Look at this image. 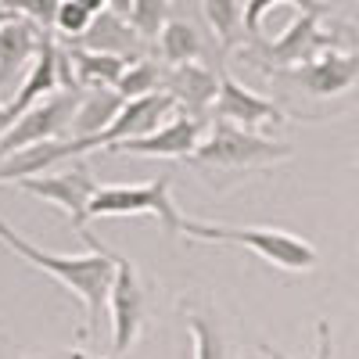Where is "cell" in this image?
I'll return each instance as SVG.
<instances>
[{
	"label": "cell",
	"instance_id": "obj_1",
	"mask_svg": "<svg viewBox=\"0 0 359 359\" xmlns=\"http://www.w3.org/2000/svg\"><path fill=\"white\" fill-rule=\"evenodd\" d=\"M86 241V255H57V252H43L36 248L29 237H22L15 226H8L0 219V245H4L11 255H18L22 262H29L40 273L54 277L65 291H72L83 309H86V327L83 334L94 338L101 331V316L108 309V291H111V277H115V252L101 248V241L90 230H83Z\"/></svg>",
	"mask_w": 359,
	"mask_h": 359
},
{
	"label": "cell",
	"instance_id": "obj_2",
	"mask_svg": "<svg viewBox=\"0 0 359 359\" xmlns=\"http://www.w3.org/2000/svg\"><path fill=\"white\" fill-rule=\"evenodd\" d=\"M180 237L201 245H233L248 248L262 262L284 269V273H313L320 266V252L291 230L273 226H233V223H208V219H180Z\"/></svg>",
	"mask_w": 359,
	"mask_h": 359
},
{
	"label": "cell",
	"instance_id": "obj_3",
	"mask_svg": "<svg viewBox=\"0 0 359 359\" xmlns=\"http://www.w3.org/2000/svg\"><path fill=\"white\" fill-rule=\"evenodd\" d=\"M294 158V147L273 137H262L230 123H212V130H205V137L198 140L194 155L187 158L198 172L205 176H237V172H255V169H273L280 162Z\"/></svg>",
	"mask_w": 359,
	"mask_h": 359
},
{
	"label": "cell",
	"instance_id": "obj_4",
	"mask_svg": "<svg viewBox=\"0 0 359 359\" xmlns=\"http://www.w3.org/2000/svg\"><path fill=\"white\" fill-rule=\"evenodd\" d=\"M123 216H151L165 226L169 237H180L184 212L172 201V176H158L147 184H101L86 205V219H123Z\"/></svg>",
	"mask_w": 359,
	"mask_h": 359
},
{
	"label": "cell",
	"instance_id": "obj_5",
	"mask_svg": "<svg viewBox=\"0 0 359 359\" xmlns=\"http://www.w3.org/2000/svg\"><path fill=\"white\" fill-rule=\"evenodd\" d=\"M15 187L25 191V194H33V198H40V201H47V205H54V208H62L65 219L83 233V230H90L86 226L90 223L86 219V205H90V198H94V191L101 187V180L94 176V169H90L86 162L72 158V162L57 165L50 172L18 180Z\"/></svg>",
	"mask_w": 359,
	"mask_h": 359
},
{
	"label": "cell",
	"instance_id": "obj_6",
	"mask_svg": "<svg viewBox=\"0 0 359 359\" xmlns=\"http://www.w3.org/2000/svg\"><path fill=\"white\" fill-rule=\"evenodd\" d=\"M108 313H111V359H123L137 338L144 334L147 313V287L140 284L137 266L123 255H115V277H111V291H108Z\"/></svg>",
	"mask_w": 359,
	"mask_h": 359
},
{
	"label": "cell",
	"instance_id": "obj_7",
	"mask_svg": "<svg viewBox=\"0 0 359 359\" xmlns=\"http://www.w3.org/2000/svg\"><path fill=\"white\" fill-rule=\"evenodd\" d=\"M79 101V90H54L50 97L29 104L25 111L15 115V123L8 126V133L0 137V158H8L11 151H22V147H33L43 140H57L69 137V123Z\"/></svg>",
	"mask_w": 359,
	"mask_h": 359
},
{
	"label": "cell",
	"instance_id": "obj_8",
	"mask_svg": "<svg viewBox=\"0 0 359 359\" xmlns=\"http://www.w3.org/2000/svg\"><path fill=\"white\" fill-rule=\"evenodd\" d=\"M255 43H259L262 65H273V72L294 69V65L309 62L313 54L338 47L334 36L323 29V15H316V11H298L277 40H255ZM345 50H352V47H345Z\"/></svg>",
	"mask_w": 359,
	"mask_h": 359
},
{
	"label": "cell",
	"instance_id": "obj_9",
	"mask_svg": "<svg viewBox=\"0 0 359 359\" xmlns=\"http://www.w3.org/2000/svg\"><path fill=\"white\" fill-rule=\"evenodd\" d=\"M205 137V118L172 111L165 123L144 137L133 140H118L111 147H104V155H133V158H191L198 140Z\"/></svg>",
	"mask_w": 359,
	"mask_h": 359
},
{
	"label": "cell",
	"instance_id": "obj_10",
	"mask_svg": "<svg viewBox=\"0 0 359 359\" xmlns=\"http://www.w3.org/2000/svg\"><path fill=\"white\" fill-rule=\"evenodd\" d=\"M277 76L294 83V86H302L309 97H341L359 79V57H355V50L331 47V50H320V54L309 57V62L294 65V69H284Z\"/></svg>",
	"mask_w": 359,
	"mask_h": 359
},
{
	"label": "cell",
	"instance_id": "obj_11",
	"mask_svg": "<svg viewBox=\"0 0 359 359\" xmlns=\"http://www.w3.org/2000/svg\"><path fill=\"white\" fill-rule=\"evenodd\" d=\"M208 115L216 123H230V126H241V130H266V126H284L287 115L280 111V104L266 101L262 94L248 90L245 83H237L230 72H219V86H216V101L208 108Z\"/></svg>",
	"mask_w": 359,
	"mask_h": 359
},
{
	"label": "cell",
	"instance_id": "obj_12",
	"mask_svg": "<svg viewBox=\"0 0 359 359\" xmlns=\"http://www.w3.org/2000/svg\"><path fill=\"white\" fill-rule=\"evenodd\" d=\"M86 151H94V144L76 140V137H57V140L22 147V151H11L8 158H0V184H18V180L50 172V169L65 165L72 158H83Z\"/></svg>",
	"mask_w": 359,
	"mask_h": 359
},
{
	"label": "cell",
	"instance_id": "obj_13",
	"mask_svg": "<svg viewBox=\"0 0 359 359\" xmlns=\"http://www.w3.org/2000/svg\"><path fill=\"white\" fill-rule=\"evenodd\" d=\"M216 86H219V76L212 69H205L201 62L162 69V94L172 97L176 111L194 115V118L208 115V108L216 101Z\"/></svg>",
	"mask_w": 359,
	"mask_h": 359
},
{
	"label": "cell",
	"instance_id": "obj_14",
	"mask_svg": "<svg viewBox=\"0 0 359 359\" xmlns=\"http://www.w3.org/2000/svg\"><path fill=\"white\" fill-rule=\"evenodd\" d=\"M43 29H36L29 18H8L0 25V86H11L18 72L33 65V57L43 43Z\"/></svg>",
	"mask_w": 359,
	"mask_h": 359
},
{
	"label": "cell",
	"instance_id": "obj_15",
	"mask_svg": "<svg viewBox=\"0 0 359 359\" xmlns=\"http://www.w3.org/2000/svg\"><path fill=\"white\" fill-rule=\"evenodd\" d=\"M118 108H123V97H118L115 90H79V101H76L72 123H69V137L90 140L97 151V137L111 126Z\"/></svg>",
	"mask_w": 359,
	"mask_h": 359
},
{
	"label": "cell",
	"instance_id": "obj_16",
	"mask_svg": "<svg viewBox=\"0 0 359 359\" xmlns=\"http://www.w3.org/2000/svg\"><path fill=\"white\" fill-rule=\"evenodd\" d=\"M86 50H101V54H115V57H126V62H133V57H140V36L130 29L126 18H118L111 11H101L90 18L86 33L79 36Z\"/></svg>",
	"mask_w": 359,
	"mask_h": 359
},
{
	"label": "cell",
	"instance_id": "obj_17",
	"mask_svg": "<svg viewBox=\"0 0 359 359\" xmlns=\"http://www.w3.org/2000/svg\"><path fill=\"white\" fill-rule=\"evenodd\" d=\"M65 62H69V72H72V86L76 90H111L115 79L123 76V69H126V57L101 54V50H86V47L65 50Z\"/></svg>",
	"mask_w": 359,
	"mask_h": 359
},
{
	"label": "cell",
	"instance_id": "obj_18",
	"mask_svg": "<svg viewBox=\"0 0 359 359\" xmlns=\"http://www.w3.org/2000/svg\"><path fill=\"white\" fill-rule=\"evenodd\" d=\"M201 11L223 50L245 40V0H201Z\"/></svg>",
	"mask_w": 359,
	"mask_h": 359
},
{
	"label": "cell",
	"instance_id": "obj_19",
	"mask_svg": "<svg viewBox=\"0 0 359 359\" xmlns=\"http://www.w3.org/2000/svg\"><path fill=\"white\" fill-rule=\"evenodd\" d=\"M155 40H158V50H162V62H165L169 69H172V65L198 62V57H201V36H198V29H194L191 22L169 18Z\"/></svg>",
	"mask_w": 359,
	"mask_h": 359
},
{
	"label": "cell",
	"instance_id": "obj_20",
	"mask_svg": "<svg viewBox=\"0 0 359 359\" xmlns=\"http://www.w3.org/2000/svg\"><path fill=\"white\" fill-rule=\"evenodd\" d=\"M115 94L123 101H137V97H151L162 90V65L151 62V57H133V62H126L123 76L115 79Z\"/></svg>",
	"mask_w": 359,
	"mask_h": 359
},
{
	"label": "cell",
	"instance_id": "obj_21",
	"mask_svg": "<svg viewBox=\"0 0 359 359\" xmlns=\"http://www.w3.org/2000/svg\"><path fill=\"white\" fill-rule=\"evenodd\" d=\"M130 29L140 40H155L169 22V0H130Z\"/></svg>",
	"mask_w": 359,
	"mask_h": 359
},
{
	"label": "cell",
	"instance_id": "obj_22",
	"mask_svg": "<svg viewBox=\"0 0 359 359\" xmlns=\"http://www.w3.org/2000/svg\"><path fill=\"white\" fill-rule=\"evenodd\" d=\"M187 331H191V338H194V359H230L219 327L208 320V316L187 313Z\"/></svg>",
	"mask_w": 359,
	"mask_h": 359
},
{
	"label": "cell",
	"instance_id": "obj_23",
	"mask_svg": "<svg viewBox=\"0 0 359 359\" xmlns=\"http://www.w3.org/2000/svg\"><path fill=\"white\" fill-rule=\"evenodd\" d=\"M57 4H62V0H4V8H8L11 15L29 18L36 29H43V33L54 25V11H57Z\"/></svg>",
	"mask_w": 359,
	"mask_h": 359
},
{
	"label": "cell",
	"instance_id": "obj_24",
	"mask_svg": "<svg viewBox=\"0 0 359 359\" xmlns=\"http://www.w3.org/2000/svg\"><path fill=\"white\" fill-rule=\"evenodd\" d=\"M90 18H94V15H86L79 4H72V0H62V4H57V11H54V25H50V29H57V33L69 36V40H79V36L86 33Z\"/></svg>",
	"mask_w": 359,
	"mask_h": 359
},
{
	"label": "cell",
	"instance_id": "obj_25",
	"mask_svg": "<svg viewBox=\"0 0 359 359\" xmlns=\"http://www.w3.org/2000/svg\"><path fill=\"white\" fill-rule=\"evenodd\" d=\"M313 359H334V331H331V320H320L316 323V348Z\"/></svg>",
	"mask_w": 359,
	"mask_h": 359
},
{
	"label": "cell",
	"instance_id": "obj_26",
	"mask_svg": "<svg viewBox=\"0 0 359 359\" xmlns=\"http://www.w3.org/2000/svg\"><path fill=\"white\" fill-rule=\"evenodd\" d=\"M104 11H111L118 18H130V0H104Z\"/></svg>",
	"mask_w": 359,
	"mask_h": 359
},
{
	"label": "cell",
	"instance_id": "obj_27",
	"mask_svg": "<svg viewBox=\"0 0 359 359\" xmlns=\"http://www.w3.org/2000/svg\"><path fill=\"white\" fill-rule=\"evenodd\" d=\"M72 4H79L86 15H101L104 11V0H72Z\"/></svg>",
	"mask_w": 359,
	"mask_h": 359
},
{
	"label": "cell",
	"instance_id": "obj_28",
	"mask_svg": "<svg viewBox=\"0 0 359 359\" xmlns=\"http://www.w3.org/2000/svg\"><path fill=\"white\" fill-rule=\"evenodd\" d=\"M15 123V118H11V111H8V104H0V137H4L8 133V126Z\"/></svg>",
	"mask_w": 359,
	"mask_h": 359
},
{
	"label": "cell",
	"instance_id": "obj_29",
	"mask_svg": "<svg viewBox=\"0 0 359 359\" xmlns=\"http://www.w3.org/2000/svg\"><path fill=\"white\" fill-rule=\"evenodd\" d=\"M8 18H15V15H11V11H8V8H4V0H0V25H4V22H8Z\"/></svg>",
	"mask_w": 359,
	"mask_h": 359
},
{
	"label": "cell",
	"instance_id": "obj_30",
	"mask_svg": "<svg viewBox=\"0 0 359 359\" xmlns=\"http://www.w3.org/2000/svg\"><path fill=\"white\" fill-rule=\"evenodd\" d=\"M33 359H69V355H33Z\"/></svg>",
	"mask_w": 359,
	"mask_h": 359
},
{
	"label": "cell",
	"instance_id": "obj_31",
	"mask_svg": "<svg viewBox=\"0 0 359 359\" xmlns=\"http://www.w3.org/2000/svg\"><path fill=\"white\" fill-rule=\"evenodd\" d=\"M69 359H86V355H79V352H72V355H69ZM108 359H111V355H108Z\"/></svg>",
	"mask_w": 359,
	"mask_h": 359
},
{
	"label": "cell",
	"instance_id": "obj_32",
	"mask_svg": "<svg viewBox=\"0 0 359 359\" xmlns=\"http://www.w3.org/2000/svg\"><path fill=\"white\" fill-rule=\"evenodd\" d=\"M269 355H273V352H269ZM273 359H280V355H273Z\"/></svg>",
	"mask_w": 359,
	"mask_h": 359
}]
</instances>
